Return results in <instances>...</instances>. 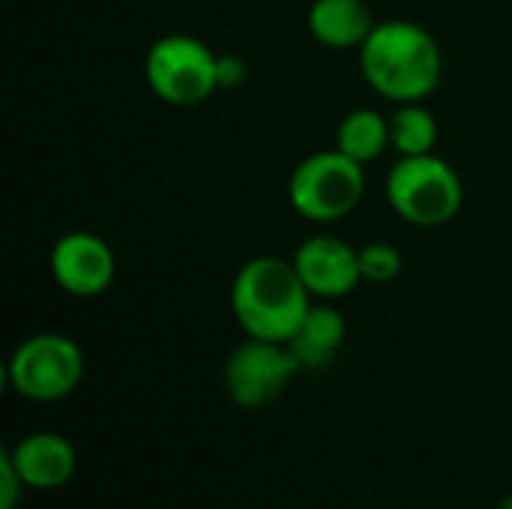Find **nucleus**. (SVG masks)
I'll return each instance as SVG.
<instances>
[{
  "label": "nucleus",
  "instance_id": "nucleus-1",
  "mask_svg": "<svg viewBox=\"0 0 512 509\" xmlns=\"http://www.w3.org/2000/svg\"><path fill=\"white\" fill-rule=\"evenodd\" d=\"M360 72L366 84L396 102H423L444 75V54L438 39L408 18L378 21L360 45Z\"/></svg>",
  "mask_w": 512,
  "mask_h": 509
},
{
  "label": "nucleus",
  "instance_id": "nucleus-2",
  "mask_svg": "<svg viewBox=\"0 0 512 509\" xmlns=\"http://www.w3.org/2000/svg\"><path fill=\"white\" fill-rule=\"evenodd\" d=\"M309 309L312 294L294 261L279 255L249 258L231 282V312L249 339L288 345Z\"/></svg>",
  "mask_w": 512,
  "mask_h": 509
},
{
  "label": "nucleus",
  "instance_id": "nucleus-3",
  "mask_svg": "<svg viewBox=\"0 0 512 509\" xmlns=\"http://www.w3.org/2000/svg\"><path fill=\"white\" fill-rule=\"evenodd\" d=\"M387 201L408 225L441 228L459 216L465 186L459 171L438 153L402 156L387 174Z\"/></svg>",
  "mask_w": 512,
  "mask_h": 509
},
{
  "label": "nucleus",
  "instance_id": "nucleus-4",
  "mask_svg": "<svg viewBox=\"0 0 512 509\" xmlns=\"http://www.w3.org/2000/svg\"><path fill=\"white\" fill-rule=\"evenodd\" d=\"M363 195L366 171L339 147L306 156L288 180V201L294 213L318 225H330L351 216Z\"/></svg>",
  "mask_w": 512,
  "mask_h": 509
},
{
  "label": "nucleus",
  "instance_id": "nucleus-5",
  "mask_svg": "<svg viewBox=\"0 0 512 509\" xmlns=\"http://www.w3.org/2000/svg\"><path fill=\"white\" fill-rule=\"evenodd\" d=\"M216 57L219 54H213L207 42L189 33H168L150 45L144 57V78L165 105L192 108L219 90Z\"/></svg>",
  "mask_w": 512,
  "mask_h": 509
},
{
  "label": "nucleus",
  "instance_id": "nucleus-6",
  "mask_svg": "<svg viewBox=\"0 0 512 509\" xmlns=\"http://www.w3.org/2000/svg\"><path fill=\"white\" fill-rule=\"evenodd\" d=\"M84 378V354L72 336L36 333L24 339L9 363L6 381L27 402H60Z\"/></svg>",
  "mask_w": 512,
  "mask_h": 509
},
{
  "label": "nucleus",
  "instance_id": "nucleus-7",
  "mask_svg": "<svg viewBox=\"0 0 512 509\" xmlns=\"http://www.w3.org/2000/svg\"><path fill=\"white\" fill-rule=\"evenodd\" d=\"M297 372L300 363L285 342L246 339L225 363V390L237 408L255 411L276 402Z\"/></svg>",
  "mask_w": 512,
  "mask_h": 509
},
{
  "label": "nucleus",
  "instance_id": "nucleus-8",
  "mask_svg": "<svg viewBox=\"0 0 512 509\" xmlns=\"http://www.w3.org/2000/svg\"><path fill=\"white\" fill-rule=\"evenodd\" d=\"M48 270L60 291L87 300L111 288L117 273V258L99 234L69 231L51 246Z\"/></svg>",
  "mask_w": 512,
  "mask_h": 509
},
{
  "label": "nucleus",
  "instance_id": "nucleus-9",
  "mask_svg": "<svg viewBox=\"0 0 512 509\" xmlns=\"http://www.w3.org/2000/svg\"><path fill=\"white\" fill-rule=\"evenodd\" d=\"M291 261H294L306 291L318 300H342L363 279L360 249L348 246L345 240H339L333 234H315V237L303 240Z\"/></svg>",
  "mask_w": 512,
  "mask_h": 509
},
{
  "label": "nucleus",
  "instance_id": "nucleus-10",
  "mask_svg": "<svg viewBox=\"0 0 512 509\" xmlns=\"http://www.w3.org/2000/svg\"><path fill=\"white\" fill-rule=\"evenodd\" d=\"M6 450H9L12 465L21 474L24 486L36 489V492H51V489L66 486L78 468V456H75L72 441L57 435V432L24 435L18 444H12Z\"/></svg>",
  "mask_w": 512,
  "mask_h": 509
},
{
  "label": "nucleus",
  "instance_id": "nucleus-11",
  "mask_svg": "<svg viewBox=\"0 0 512 509\" xmlns=\"http://www.w3.org/2000/svg\"><path fill=\"white\" fill-rule=\"evenodd\" d=\"M306 24L321 45L345 51L360 48L378 21L366 0H315Z\"/></svg>",
  "mask_w": 512,
  "mask_h": 509
},
{
  "label": "nucleus",
  "instance_id": "nucleus-12",
  "mask_svg": "<svg viewBox=\"0 0 512 509\" xmlns=\"http://www.w3.org/2000/svg\"><path fill=\"white\" fill-rule=\"evenodd\" d=\"M345 339H348V324H345L342 312L324 303V306H312L306 312L297 333L288 339V348H291L294 360L300 363V369L318 372V369H327L339 357Z\"/></svg>",
  "mask_w": 512,
  "mask_h": 509
},
{
  "label": "nucleus",
  "instance_id": "nucleus-13",
  "mask_svg": "<svg viewBox=\"0 0 512 509\" xmlns=\"http://www.w3.org/2000/svg\"><path fill=\"white\" fill-rule=\"evenodd\" d=\"M336 147L360 165L378 159L390 147V117L375 108H354L339 123Z\"/></svg>",
  "mask_w": 512,
  "mask_h": 509
},
{
  "label": "nucleus",
  "instance_id": "nucleus-14",
  "mask_svg": "<svg viewBox=\"0 0 512 509\" xmlns=\"http://www.w3.org/2000/svg\"><path fill=\"white\" fill-rule=\"evenodd\" d=\"M438 144V120L423 102H405L390 117V147L399 156H423L435 153Z\"/></svg>",
  "mask_w": 512,
  "mask_h": 509
},
{
  "label": "nucleus",
  "instance_id": "nucleus-15",
  "mask_svg": "<svg viewBox=\"0 0 512 509\" xmlns=\"http://www.w3.org/2000/svg\"><path fill=\"white\" fill-rule=\"evenodd\" d=\"M402 252L393 246V243H366L360 249V273L366 282H375V285H384V282H393L399 273H402Z\"/></svg>",
  "mask_w": 512,
  "mask_h": 509
},
{
  "label": "nucleus",
  "instance_id": "nucleus-16",
  "mask_svg": "<svg viewBox=\"0 0 512 509\" xmlns=\"http://www.w3.org/2000/svg\"><path fill=\"white\" fill-rule=\"evenodd\" d=\"M24 489H27V486H24L21 474L15 471L9 450L3 447V450H0V509L18 507V501H21Z\"/></svg>",
  "mask_w": 512,
  "mask_h": 509
},
{
  "label": "nucleus",
  "instance_id": "nucleus-17",
  "mask_svg": "<svg viewBox=\"0 0 512 509\" xmlns=\"http://www.w3.org/2000/svg\"><path fill=\"white\" fill-rule=\"evenodd\" d=\"M246 81V60L237 54H219L216 57V84L219 90H234Z\"/></svg>",
  "mask_w": 512,
  "mask_h": 509
}]
</instances>
